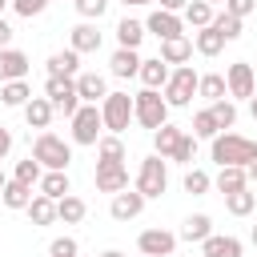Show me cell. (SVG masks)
I'll return each instance as SVG.
<instances>
[{
	"label": "cell",
	"mask_w": 257,
	"mask_h": 257,
	"mask_svg": "<svg viewBox=\"0 0 257 257\" xmlns=\"http://www.w3.org/2000/svg\"><path fill=\"white\" fill-rule=\"evenodd\" d=\"M213 161H217V169H225V165L249 169L257 161V145L249 137H241V133H217L213 137Z\"/></svg>",
	"instance_id": "1"
},
{
	"label": "cell",
	"mask_w": 257,
	"mask_h": 257,
	"mask_svg": "<svg viewBox=\"0 0 257 257\" xmlns=\"http://www.w3.org/2000/svg\"><path fill=\"white\" fill-rule=\"evenodd\" d=\"M32 157L40 161V169H44V173H68L72 149H68V141H64V137H56V133H40V137H36V145H32Z\"/></svg>",
	"instance_id": "2"
},
{
	"label": "cell",
	"mask_w": 257,
	"mask_h": 257,
	"mask_svg": "<svg viewBox=\"0 0 257 257\" xmlns=\"http://www.w3.org/2000/svg\"><path fill=\"white\" fill-rule=\"evenodd\" d=\"M133 120L137 124H145V128H161V124H169V104H165V96L157 92V88H141L137 96H133Z\"/></svg>",
	"instance_id": "3"
},
{
	"label": "cell",
	"mask_w": 257,
	"mask_h": 257,
	"mask_svg": "<svg viewBox=\"0 0 257 257\" xmlns=\"http://www.w3.org/2000/svg\"><path fill=\"white\" fill-rule=\"evenodd\" d=\"M197 84H201V76L193 72V64H181V68H173V76H169V84L161 88V96H165L169 108H185V104H193Z\"/></svg>",
	"instance_id": "4"
},
{
	"label": "cell",
	"mask_w": 257,
	"mask_h": 257,
	"mask_svg": "<svg viewBox=\"0 0 257 257\" xmlns=\"http://www.w3.org/2000/svg\"><path fill=\"white\" fill-rule=\"evenodd\" d=\"M44 96H48L52 108L64 112L68 120L80 112V92H76V80H72V76H48V80H44Z\"/></svg>",
	"instance_id": "5"
},
{
	"label": "cell",
	"mask_w": 257,
	"mask_h": 257,
	"mask_svg": "<svg viewBox=\"0 0 257 257\" xmlns=\"http://www.w3.org/2000/svg\"><path fill=\"white\" fill-rule=\"evenodd\" d=\"M100 116H104V128L112 137H120L128 128V120H133V96L128 92H108L100 100Z\"/></svg>",
	"instance_id": "6"
},
{
	"label": "cell",
	"mask_w": 257,
	"mask_h": 257,
	"mask_svg": "<svg viewBox=\"0 0 257 257\" xmlns=\"http://www.w3.org/2000/svg\"><path fill=\"white\" fill-rule=\"evenodd\" d=\"M169 189V165H165V157H145L141 161V173H137V193H145V197H161Z\"/></svg>",
	"instance_id": "7"
},
{
	"label": "cell",
	"mask_w": 257,
	"mask_h": 257,
	"mask_svg": "<svg viewBox=\"0 0 257 257\" xmlns=\"http://www.w3.org/2000/svg\"><path fill=\"white\" fill-rule=\"evenodd\" d=\"M100 128H104L100 104H80V112L72 116V141L76 145H96L100 141Z\"/></svg>",
	"instance_id": "8"
},
{
	"label": "cell",
	"mask_w": 257,
	"mask_h": 257,
	"mask_svg": "<svg viewBox=\"0 0 257 257\" xmlns=\"http://www.w3.org/2000/svg\"><path fill=\"white\" fill-rule=\"evenodd\" d=\"M225 84H229V96L253 100V92H257V72H253V64H249V60H233L229 72H225Z\"/></svg>",
	"instance_id": "9"
},
{
	"label": "cell",
	"mask_w": 257,
	"mask_h": 257,
	"mask_svg": "<svg viewBox=\"0 0 257 257\" xmlns=\"http://www.w3.org/2000/svg\"><path fill=\"white\" fill-rule=\"evenodd\" d=\"M96 189L100 193H124L128 189V169L124 161H96Z\"/></svg>",
	"instance_id": "10"
},
{
	"label": "cell",
	"mask_w": 257,
	"mask_h": 257,
	"mask_svg": "<svg viewBox=\"0 0 257 257\" xmlns=\"http://www.w3.org/2000/svg\"><path fill=\"white\" fill-rule=\"evenodd\" d=\"M137 249H141L145 257H169V253L177 249V233H169V229H145V233L137 237Z\"/></svg>",
	"instance_id": "11"
},
{
	"label": "cell",
	"mask_w": 257,
	"mask_h": 257,
	"mask_svg": "<svg viewBox=\"0 0 257 257\" xmlns=\"http://www.w3.org/2000/svg\"><path fill=\"white\" fill-rule=\"evenodd\" d=\"M145 28H149L153 36H161V40H177V36H185V20H181L177 12H165V8H157V12H149V20H145Z\"/></svg>",
	"instance_id": "12"
},
{
	"label": "cell",
	"mask_w": 257,
	"mask_h": 257,
	"mask_svg": "<svg viewBox=\"0 0 257 257\" xmlns=\"http://www.w3.org/2000/svg\"><path fill=\"white\" fill-rule=\"evenodd\" d=\"M145 193H137V189H124V193H116L112 197V205H108V213L116 217V221H133V217H141L145 213Z\"/></svg>",
	"instance_id": "13"
},
{
	"label": "cell",
	"mask_w": 257,
	"mask_h": 257,
	"mask_svg": "<svg viewBox=\"0 0 257 257\" xmlns=\"http://www.w3.org/2000/svg\"><path fill=\"white\" fill-rule=\"evenodd\" d=\"M24 76H28V56L20 48H0V84L24 80Z\"/></svg>",
	"instance_id": "14"
},
{
	"label": "cell",
	"mask_w": 257,
	"mask_h": 257,
	"mask_svg": "<svg viewBox=\"0 0 257 257\" xmlns=\"http://www.w3.org/2000/svg\"><path fill=\"white\" fill-rule=\"evenodd\" d=\"M76 92H80V104H100L108 96V84L100 72H80L76 76Z\"/></svg>",
	"instance_id": "15"
},
{
	"label": "cell",
	"mask_w": 257,
	"mask_h": 257,
	"mask_svg": "<svg viewBox=\"0 0 257 257\" xmlns=\"http://www.w3.org/2000/svg\"><path fill=\"white\" fill-rule=\"evenodd\" d=\"M137 76H141V84H145V88H157V92H161V88L169 84L173 68H169L161 56H153V60H141V72H137Z\"/></svg>",
	"instance_id": "16"
},
{
	"label": "cell",
	"mask_w": 257,
	"mask_h": 257,
	"mask_svg": "<svg viewBox=\"0 0 257 257\" xmlns=\"http://www.w3.org/2000/svg\"><path fill=\"white\" fill-rule=\"evenodd\" d=\"M108 72L120 76V80L137 76V72H141V56H137V48H116V52L108 56Z\"/></svg>",
	"instance_id": "17"
},
{
	"label": "cell",
	"mask_w": 257,
	"mask_h": 257,
	"mask_svg": "<svg viewBox=\"0 0 257 257\" xmlns=\"http://www.w3.org/2000/svg\"><path fill=\"white\" fill-rule=\"evenodd\" d=\"M209 237H213V217H209V213H193V217H185V225H181V241H189V245L197 241V245H201V241H209Z\"/></svg>",
	"instance_id": "18"
},
{
	"label": "cell",
	"mask_w": 257,
	"mask_h": 257,
	"mask_svg": "<svg viewBox=\"0 0 257 257\" xmlns=\"http://www.w3.org/2000/svg\"><path fill=\"white\" fill-rule=\"evenodd\" d=\"M52 100L48 96H32L28 104H24V120H28V128H48L52 124Z\"/></svg>",
	"instance_id": "19"
},
{
	"label": "cell",
	"mask_w": 257,
	"mask_h": 257,
	"mask_svg": "<svg viewBox=\"0 0 257 257\" xmlns=\"http://www.w3.org/2000/svg\"><path fill=\"white\" fill-rule=\"evenodd\" d=\"M193 52H197V48H193V40H185V36L161 40V60H165V64H177V68H181L185 60H193Z\"/></svg>",
	"instance_id": "20"
},
{
	"label": "cell",
	"mask_w": 257,
	"mask_h": 257,
	"mask_svg": "<svg viewBox=\"0 0 257 257\" xmlns=\"http://www.w3.org/2000/svg\"><path fill=\"white\" fill-rule=\"evenodd\" d=\"M181 137H185V133H181L177 124H161V128L153 133V153H157V157H169V161H173V153H177Z\"/></svg>",
	"instance_id": "21"
},
{
	"label": "cell",
	"mask_w": 257,
	"mask_h": 257,
	"mask_svg": "<svg viewBox=\"0 0 257 257\" xmlns=\"http://www.w3.org/2000/svg\"><path fill=\"white\" fill-rule=\"evenodd\" d=\"M72 52H96L100 48V32H96V24L92 20H84V24H76L72 28V44H68Z\"/></svg>",
	"instance_id": "22"
},
{
	"label": "cell",
	"mask_w": 257,
	"mask_h": 257,
	"mask_svg": "<svg viewBox=\"0 0 257 257\" xmlns=\"http://www.w3.org/2000/svg\"><path fill=\"white\" fill-rule=\"evenodd\" d=\"M76 68H80V52H72V48L48 56V76H72L76 80Z\"/></svg>",
	"instance_id": "23"
},
{
	"label": "cell",
	"mask_w": 257,
	"mask_h": 257,
	"mask_svg": "<svg viewBox=\"0 0 257 257\" xmlns=\"http://www.w3.org/2000/svg\"><path fill=\"white\" fill-rule=\"evenodd\" d=\"M201 257H241V241L237 237H209L201 241Z\"/></svg>",
	"instance_id": "24"
},
{
	"label": "cell",
	"mask_w": 257,
	"mask_h": 257,
	"mask_svg": "<svg viewBox=\"0 0 257 257\" xmlns=\"http://www.w3.org/2000/svg\"><path fill=\"white\" fill-rule=\"evenodd\" d=\"M40 193H44L48 201H64V197L72 193L68 173H44V177H40Z\"/></svg>",
	"instance_id": "25"
},
{
	"label": "cell",
	"mask_w": 257,
	"mask_h": 257,
	"mask_svg": "<svg viewBox=\"0 0 257 257\" xmlns=\"http://www.w3.org/2000/svg\"><path fill=\"white\" fill-rule=\"evenodd\" d=\"M145 32H149V28H145L141 20H133V16H124V20L116 24V44H120V48H137V44L145 40Z\"/></svg>",
	"instance_id": "26"
},
{
	"label": "cell",
	"mask_w": 257,
	"mask_h": 257,
	"mask_svg": "<svg viewBox=\"0 0 257 257\" xmlns=\"http://www.w3.org/2000/svg\"><path fill=\"white\" fill-rule=\"evenodd\" d=\"M193 48L201 52V56H217L221 48H225V36L209 24V28H197V36H193Z\"/></svg>",
	"instance_id": "27"
},
{
	"label": "cell",
	"mask_w": 257,
	"mask_h": 257,
	"mask_svg": "<svg viewBox=\"0 0 257 257\" xmlns=\"http://www.w3.org/2000/svg\"><path fill=\"white\" fill-rule=\"evenodd\" d=\"M197 96H205L209 104H213V100H225V96H229L225 76H221V72H205V76H201V84H197Z\"/></svg>",
	"instance_id": "28"
},
{
	"label": "cell",
	"mask_w": 257,
	"mask_h": 257,
	"mask_svg": "<svg viewBox=\"0 0 257 257\" xmlns=\"http://www.w3.org/2000/svg\"><path fill=\"white\" fill-rule=\"evenodd\" d=\"M0 100H4L8 108H24V104L32 100L28 80H8V84H0Z\"/></svg>",
	"instance_id": "29"
},
{
	"label": "cell",
	"mask_w": 257,
	"mask_h": 257,
	"mask_svg": "<svg viewBox=\"0 0 257 257\" xmlns=\"http://www.w3.org/2000/svg\"><path fill=\"white\" fill-rule=\"evenodd\" d=\"M32 197H36V193H32V185H20V181H8V185H4V193H0V201H4L8 209H28V205H32Z\"/></svg>",
	"instance_id": "30"
},
{
	"label": "cell",
	"mask_w": 257,
	"mask_h": 257,
	"mask_svg": "<svg viewBox=\"0 0 257 257\" xmlns=\"http://www.w3.org/2000/svg\"><path fill=\"white\" fill-rule=\"evenodd\" d=\"M24 213L32 217V225H52V221H60V217H56V201H48L44 193H36L32 205H28Z\"/></svg>",
	"instance_id": "31"
},
{
	"label": "cell",
	"mask_w": 257,
	"mask_h": 257,
	"mask_svg": "<svg viewBox=\"0 0 257 257\" xmlns=\"http://www.w3.org/2000/svg\"><path fill=\"white\" fill-rule=\"evenodd\" d=\"M217 189H221V193L249 189V173H245V169H237V165H225V169L217 173Z\"/></svg>",
	"instance_id": "32"
},
{
	"label": "cell",
	"mask_w": 257,
	"mask_h": 257,
	"mask_svg": "<svg viewBox=\"0 0 257 257\" xmlns=\"http://www.w3.org/2000/svg\"><path fill=\"white\" fill-rule=\"evenodd\" d=\"M225 209H229L233 217H249V213L257 209V193H249V189H237V193H225Z\"/></svg>",
	"instance_id": "33"
},
{
	"label": "cell",
	"mask_w": 257,
	"mask_h": 257,
	"mask_svg": "<svg viewBox=\"0 0 257 257\" xmlns=\"http://www.w3.org/2000/svg\"><path fill=\"white\" fill-rule=\"evenodd\" d=\"M84 213H88V205H84L76 193H68L64 201H56V217H60L64 225H76V221H84Z\"/></svg>",
	"instance_id": "34"
},
{
	"label": "cell",
	"mask_w": 257,
	"mask_h": 257,
	"mask_svg": "<svg viewBox=\"0 0 257 257\" xmlns=\"http://www.w3.org/2000/svg\"><path fill=\"white\" fill-rule=\"evenodd\" d=\"M185 24H189V28H209V24H213V4L189 0V4H185Z\"/></svg>",
	"instance_id": "35"
},
{
	"label": "cell",
	"mask_w": 257,
	"mask_h": 257,
	"mask_svg": "<svg viewBox=\"0 0 257 257\" xmlns=\"http://www.w3.org/2000/svg\"><path fill=\"white\" fill-rule=\"evenodd\" d=\"M217 133H221V124L213 120V112H209V108L193 112V137H197V141H213Z\"/></svg>",
	"instance_id": "36"
},
{
	"label": "cell",
	"mask_w": 257,
	"mask_h": 257,
	"mask_svg": "<svg viewBox=\"0 0 257 257\" xmlns=\"http://www.w3.org/2000/svg\"><path fill=\"white\" fill-rule=\"evenodd\" d=\"M209 112H213V120H217L221 128H233V124H237V104H233L229 96H225V100H213Z\"/></svg>",
	"instance_id": "37"
},
{
	"label": "cell",
	"mask_w": 257,
	"mask_h": 257,
	"mask_svg": "<svg viewBox=\"0 0 257 257\" xmlns=\"http://www.w3.org/2000/svg\"><path fill=\"white\" fill-rule=\"evenodd\" d=\"M96 157H100V161H124V141L112 137V133L100 137V141H96Z\"/></svg>",
	"instance_id": "38"
},
{
	"label": "cell",
	"mask_w": 257,
	"mask_h": 257,
	"mask_svg": "<svg viewBox=\"0 0 257 257\" xmlns=\"http://www.w3.org/2000/svg\"><path fill=\"white\" fill-rule=\"evenodd\" d=\"M40 177H44V169H40V161H36V157L20 161V165H16V173H12V181H20V185H40Z\"/></svg>",
	"instance_id": "39"
},
{
	"label": "cell",
	"mask_w": 257,
	"mask_h": 257,
	"mask_svg": "<svg viewBox=\"0 0 257 257\" xmlns=\"http://www.w3.org/2000/svg\"><path fill=\"white\" fill-rule=\"evenodd\" d=\"M213 28H217V32L225 36V40H237V36H241V20H237V16H229L225 8H221V12L213 16Z\"/></svg>",
	"instance_id": "40"
},
{
	"label": "cell",
	"mask_w": 257,
	"mask_h": 257,
	"mask_svg": "<svg viewBox=\"0 0 257 257\" xmlns=\"http://www.w3.org/2000/svg\"><path fill=\"white\" fill-rule=\"evenodd\" d=\"M209 185H213V177H209L205 169H189V173H185V193L201 197V193H209Z\"/></svg>",
	"instance_id": "41"
},
{
	"label": "cell",
	"mask_w": 257,
	"mask_h": 257,
	"mask_svg": "<svg viewBox=\"0 0 257 257\" xmlns=\"http://www.w3.org/2000/svg\"><path fill=\"white\" fill-rule=\"evenodd\" d=\"M76 253H80L76 237H52V245H48V257H76Z\"/></svg>",
	"instance_id": "42"
},
{
	"label": "cell",
	"mask_w": 257,
	"mask_h": 257,
	"mask_svg": "<svg viewBox=\"0 0 257 257\" xmlns=\"http://www.w3.org/2000/svg\"><path fill=\"white\" fill-rule=\"evenodd\" d=\"M76 4V12L84 16V20H100L104 12H108V0H72Z\"/></svg>",
	"instance_id": "43"
},
{
	"label": "cell",
	"mask_w": 257,
	"mask_h": 257,
	"mask_svg": "<svg viewBox=\"0 0 257 257\" xmlns=\"http://www.w3.org/2000/svg\"><path fill=\"white\" fill-rule=\"evenodd\" d=\"M193 157H197V137H181V145H177V153H173V161L177 165H193Z\"/></svg>",
	"instance_id": "44"
},
{
	"label": "cell",
	"mask_w": 257,
	"mask_h": 257,
	"mask_svg": "<svg viewBox=\"0 0 257 257\" xmlns=\"http://www.w3.org/2000/svg\"><path fill=\"white\" fill-rule=\"evenodd\" d=\"M12 8H16V16L32 20V16H40V12L48 8V0H12Z\"/></svg>",
	"instance_id": "45"
},
{
	"label": "cell",
	"mask_w": 257,
	"mask_h": 257,
	"mask_svg": "<svg viewBox=\"0 0 257 257\" xmlns=\"http://www.w3.org/2000/svg\"><path fill=\"white\" fill-rule=\"evenodd\" d=\"M253 8H257V0H225V12H229V16H237V20H245Z\"/></svg>",
	"instance_id": "46"
},
{
	"label": "cell",
	"mask_w": 257,
	"mask_h": 257,
	"mask_svg": "<svg viewBox=\"0 0 257 257\" xmlns=\"http://www.w3.org/2000/svg\"><path fill=\"white\" fill-rule=\"evenodd\" d=\"M0 48H12V24L0 16Z\"/></svg>",
	"instance_id": "47"
},
{
	"label": "cell",
	"mask_w": 257,
	"mask_h": 257,
	"mask_svg": "<svg viewBox=\"0 0 257 257\" xmlns=\"http://www.w3.org/2000/svg\"><path fill=\"white\" fill-rule=\"evenodd\" d=\"M8 153H12V133H8L4 124H0V161H4Z\"/></svg>",
	"instance_id": "48"
},
{
	"label": "cell",
	"mask_w": 257,
	"mask_h": 257,
	"mask_svg": "<svg viewBox=\"0 0 257 257\" xmlns=\"http://www.w3.org/2000/svg\"><path fill=\"white\" fill-rule=\"evenodd\" d=\"M185 4H189V0H161L165 12H185Z\"/></svg>",
	"instance_id": "49"
},
{
	"label": "cell",
	"mask_w": 257,
	"mask_h": 257,
	"mask_svg": "<svg viewBox=\"0 0 257 257\" xmlns=\"http://www.w3.org/2000/svg\"><path fill=\"white\" fill-rule=\"evenodd\" d=\"M120 4H128V8H145V4H153V0H120Z\"/></svg>",
	"instance_id": "50"
},
{
	"label": "cell",
	"mask_w": 257,
	"mask_h": 257,
	"mask_svg": "<svg viewBox=\"0 0 257 257\" xmlns=\"http://www.w3.org/2000/svg\"><path fill=\"white\" fill-rule=\"evenodd\" d=\"M245 173H249V181H253V185H257V161H253V165H249V169H245Z\"/></svg>",
	"instance_id": "51"
},
{
	"label": "cell",
	"mask_w": 257,
	"mask_h": 257,
	"mask_svg": "<svg viewBox=\"0 0 257 257\" xmlns=\"http://www.w3.org/2000/svg\"><path fill=\"white\" fill-rule=\"evenodd\" d=\"M100 257H124V253H120V249H104Z\"/></svg>",
	"instance_id": "52"
},
{
	"label": "cell",
	"mask_w": 257,
	"mask_h": 257,
	"mask_svg": "<svg viewBox=\"0 0 257 257\" xmlns=\"http://www.w3.org/2000/svg\"><path fill=\"white\" fill-rule=\"evenodd\" d=\"M249 112H253V120H257V96H253V100H249Z\"/></svg>",
	"instance_id": "53"
},
{
	"label": "cell",
	"mask_w": 257,
	"mask_h": 257,
	"mask_svg": "<svg viewBox=\"0 0 257 257\" xmlns=\"http://www.w3.org/2000/svg\"><path fill=\"white\" fill-rule=\"evenodd\" d=\"M4 185H8V177H4V169H0V193H4Z\"/></svg>",
	"instance_id": "54"
},
{
	"label": "cell",
	"mask_w": 257,
	"mask_h": 257,
	"mask_svg": "<svg viewBox=\"0 0 257 257\" xmlns=\"http://www.w3.org/2000/svg\"><path fill=\"white\" fill-rule=\"evenodd\" d=\"M8 4H12V0H0V16H4V8H8Z\"/></svg>",
	"instance_id": "55"
},
{
	"label": "cell",
	"mask_w": 257,
	"mask_h": 257,
	"mask_svg": "<svg viewBox=\"0 0 257 257\" xmlns=\"http://www.w3.org/2000/svg\"><path fill=\"white\" fill-rule=\"evenodd\" d=\"M205 4H213V8H217V4H225V0H205Z\"/></svg>",
	"instance_id": "56"
},
{
	"label": "cell",
	"mask_w": 257,
	"mask_h": 257,
	"mask_svg": "<svg viewBox=\"0 0 257 257\" xmlns=\"http://www.w3.org/2000/svg\"><path fill=\"white\" fill-rule=\"evenodd\" d=\"M253 245H257V225H253Z\"/></svg>",
	"instance_id": "57"
},
{
	"label": "cell",
	"mask_w": 257,
	"mask_h": 257,
	"mask_svg": "<svg viewBox=\"0 0 257 257\" xmlns=\"http://www.w3.org/2000/svg\"><path fill=\"white\" fill-rule=\"evenodd\" d=\"M141 257H145V253H141Z\"/></svg>",
	"instance_id": "58"
}]
</instances>
